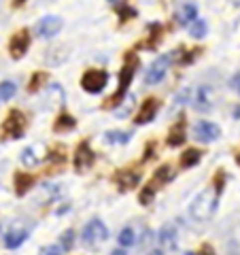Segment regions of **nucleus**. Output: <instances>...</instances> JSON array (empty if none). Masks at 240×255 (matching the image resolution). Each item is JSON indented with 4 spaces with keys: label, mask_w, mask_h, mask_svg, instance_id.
Instances as JSON below:
<instances>
[{
    "label": "nucleus",
    "mask_w": 240,
    "mask_h": 255,
    "mask_svg": "<svg viewBox=\"0 0 240 255\" xmlns=\"http://www.w3.org/2000/svg\"><path fill=\"white\" fill-rule=\"evenodd\" d=\"M219 196L221 191L215 187V189H204L200 191V194L194 198V202H191L189 206V215L194 217L196 221H206L211 217V215L215 213V209H217V202H219Z\"/></svg>",
    "instance_id": "obj_1"
},
{
    "label": "nucleus",
    "mask_w": 240,
    "mask_h": 255,
    "mask_svg": "<svg viewBox=\"0 0 240 255\" xmlns=\"http://www.w3.org/2000/svg\"><path fill=\"white\" fill-rule=\"evenodd\" d=\"M136 68H138V58H136L134 53H127V58H125L123 66H121V73H119V85H117L115 94L111 96L109 107H117L119 102H123V96L127 94V87H130L132 79L136 75Z\"/></svg>",
    "instance_id": "obj_2"
},
{
    "label": "nucleus",
    "mask_w": 240,
    "mask_h": 255,
    "mask_svg": "<svg viewBox=\"0 0 240 255\" xmlns=\"http://www.w3.org/2000/svg\"><path fill=\"white\" fill-rule=\"evenodd\" d=\"M181 102H189L196 111H209L211 109V90L206 85H198L194 90H185L179 96Z\"/></svg>",
    "instance_id": "obj_3"
},
{
    "label": "nucleus",
    "mask_w": 240,
    "mask_h": 255,
    "mask_svg": "<svg viewBox=\"0 0 240 255\" xmlns=\"http://www.w3.org/2000/svg\"><path fill=\"white\" fill-rule=\"evenodd\" d=\"M23 128H26V117H23L21 111L13 109V111H9V115H6L2 128H0V134H2V138L15 140V138H19L23 134Z\"/></svg>",
    "instance_id": "obj_4"
},
{
    "label": "nucleus",
    "mask_w": 240,
    "mask_h": 255,
    "mask_svg": "<svg viewBox=\"0 0 240 255\" xmlns=\"http://www.w3.org/2000/svg\"><path fill=\"white\" fill-rule=\"evenodd\" d=\"M109 83V73L102 68H90L81 77V87L87 94H100Z\"/></svg>",
    "instance_id": "obj_5"
},
{
    "label": "nucleus",
    "mask_w": 240,
    "mask_h": 255,
    "mask_svg": "<svg viewBox=\"0 0 240 255\" xmlns=\"http://www.w3.org/2000/svg\"><path fill=\"white\" fill-rule=\"evenodd\" d=\"M107 238H109V228H107L100 219H92V221L83 228V243H85V245L96 247V245L105 243Z\"/></svg>",
    "instance_id": "obj_6"
},
{
    "label": "nucleus",
    "mask_w": 240,
    "mask_h": 255,
    "mask_svg": "<svg viewBox=\"0 0 240 255\" xmlns=\"http://www.w3.org/2000/svg\"><path fill=\"white\" fill-rule=\"evenodd\" d=\"M94 159H96V155H94V151H92V147H90V142L81 140V142L77 145V149H75V155H73V164H75L77 172L90 170L92 166H94Z\"/></svg>",
    "instance_id": "obj_7"
},
{
    "label": "nucleus",
    "mask_w": 240,
    "mask_h": 255,
    "mask_svg": "<svg viewBox=\"0 0 240 255\" xmlns=\"http://www.w3.org/2000/svg\"><path fill=\"white\" fill-rule=\"evenodd\" d=\"M28 49H30V30L21 28V30H17L11 36V41H9V55L13 60H21Z\"/></svg>",
    "instance_id": "obj_8"
},
{
    "label": "nucleus",
    "mask_w": 240,
    "mask_h": 255,
    "mask_svg": "<svg viewBox=\"0 0 240 255\" xmlns=\"http://www.w3.org/2000/svg\"><path fill=\"white\" fill-rule=\"evenodd\" d=\"M170 60H172V55H159V58L147 68L145 83L147 85H157L159 81H162V79L166 77V73H168V68H170Z\"/></svg>",
    "instance_id": "obj_9"
},
{
    "label": "nucleus",
    "mask_w": 240,
    "mask_h": 255,
    "mask_svg": "<svg viewBox=\"0 0 240 255\" xmlns=\"http://www.w3.org/2000/svg\"><path fill=\"white\" fill-rule=\"evenodd\" d=\"M64 26L62 17H58V15H45V17L36 23V34L41 38H53L55 34H60V30Z\"/></svg>",
    "instance_id": "obj_10"
},
{
    "label": "nucleus",
    "mask_w": 240,
    "mask_h": 255,
    "mask_svg": "<svg viewBox=\"0 0 240 255\" xmlns=\"http://www.w3.org/2000/svg\"><path fill=\"white\" fill-rule=\"evenodd\" d=\"M221 136V128L213 122H198L194 128V138L200 142H215Z\"/></svg>",
    "instance_id": "obj_11"
},
{
    "label": "nucleus",
    "mask_w": 240,
    "mask_h": 255,
    "mask_svg": "<svg viewBox=\"0 0 240 255\" xmlns=\"http://www.w3.org/2000/svg\"><path fill=\"white\" fill-rule=\"evenodd\" d=\"M157 111H159V100L157 98H147L140 105V111H138V115H136V124L145 126L149 122H153L155 115H157Z\"/></svg>",
    "instance_id": "obj_12"
},
{
    "label": "nucleus",
    "mask_w": 240,
    "mask_h": 255,
    "mask_svg": "<svg viewBox=\"0 0 240 255\" xmlns=\"http://www.w3.org/2000/svg\"><path fill=\"white\" fill-rule=\"evenodd\" d=\"M115 183L119 185V189H132V187H136L138 185V181H140V174L138 172H134V170H119V172H115Z\"/></svg>",
    "instance_id": "obj_13"
},
{
    "label": "nucleus",
    "mask_w": 240,
    "mask_h": 255,
    "mask_svg": "<svg viewBox=\"0 0 240 255\" xmlns=\"http://www.w3.org/2000/svg\"><path fill=\"white\" fill-rule=\"evenodd\" d=\"M157 241L164 249H174V247H177V230H174L172 223H166V226L159 228Z\"/></svg>",
    "instance_id": "obj_14"
},
{
    "label": "nucleus",
    "mask_w": 240,
    "mask_h": 255,
    "mask_svg": "<svg viewBox=\"0 0 240 255\" xmlns=\"http://www.w3.org/2000/svg\"><path fill=\"white\" fill-rule=\"evenodd\" d=\"M174 19H177L179 26H189L191 21H196V19H198V6H196V4H191V2L183 4L181 9L174 13Z\"/></svg>",
    "instance_id": "obj_15"
},
{
    "label": "nucleus",
    "mask_w": 240,
    "mask_h": 255,
    "mask_svg": "<svg viewBox=\"0 0 240 255\" xmlns=\"http://www.w3.org/2000/svg\"><path fill=\"white\" fill-rule=\"evenodd\" d=\"M28 238V232L21 228H15V230H9V232L4 234V247L6 249H17V247L23 245V241Z\"/></svg>",
    "instance_id": "obj_16"
},
{
    "label": "nucleus",
    "mask_w": 240,
    "mask_h": 255,
    "mask_svg": "<svg viewBox=\"0 0 240 255\" xmlns=\"http://www.w3.org/2000/svg\"><path fill=\"white\" fill-rule=\"evenodd\" d=\"M30 187H34V177L28 172H17L15 174V194L23 196Z\"/></svg>",
    "instance_id": "obj_17"
},
{
    "label": "nucleus",
    "mask_w": 240,
    "mask_h": 255,
    "mask_svg": "<svg viewBox=\"0 0 240 255\" xmlns=\"http://www.w3.org/2000/svg\"><path fill=\"white\" fill-rule=\"evenodd\" d=\"M159 41H162V26H159V23H151L149 38H147V43H142V47H145V49H155Z\"/></svg>",
    "instance_id": "obj_18"
},
{
    "label": "nucleus",
    "mask_w": 240,
    "mask_h": 255,
    "mask_svg": "<svg viewBox=\"0 0 240 255\" xmlns=\"http://www.w3.org/2000/svg\"><path fill=\"white\" fill-rule=\"evenodd\" d=\"M19 159H21V164L26 166V168H34V166L38 164V149L36 147H26L21 151V155H19Z\"/></svg>",
    "instance_id": "obj_19"
},
{
    "label": "nucleus",
    "mask_w": 240,
    "mask_h": 255,
    "mask_svg": "<svg viewBox=\"0 0 240 255\" xmlns=\"http://www.w3.org/2000/svg\"><path fill=\"white\" fill-rule=\"evenodd\" d=\"M185 138H187V136H185V124L179 122V126L170 130V136H168V145H170V147H179V145H183V142H185Z\"/></svg>",
    "instance_id": "obj_20"
},
{
    "label": "nucleus",
    "mask_w": 240,
    "mask_h": 255,
    "mask_svg": "<svg viewBox=\"0 0 240 255\" xmlns=\"http://www.w3.org/2000/svg\"><path fill=\"white\" fill-rule=\"evenodd\" d=\"M77 126V119L73 115H68V113H62L58 119H55V124H53V130L55 132H66V130H73V128Z\"/></svg>",
    "instance_id": "obj_21"
},
{
    "label": "nucleus",
    "mask_w": 240,
    "mask_h": 255,
    "mask_svg": "<svg viewBox=\"0 0 240 255\" xmlns=\"http://www.w3.org/2000/svg\"><path fill=\"white\" fill-rule=\"evenodd\" d=\"M200 159H202V153H200L198 149H187L181 153V168H191V166H196Z\"/></svg>",
    "instance_id": "obj_22"
},
{
    "label": "nucleus",
    "mask_w": 240,
    "mask_h": 255,
    "mask_svg": "<svg viewBox=\"0 0 240 255\" xmlns=\"http://www.w3.org/2000/svg\"><path fill=\"white\" fill-rule=\"evenodd\" d=\"M132 134L130 132H107L105 134V142H111V145H125L130 140Z\"/></svg>",
    "instance_id": "obj_23"
},
{
    "label": "nucleus",
    "mask_w": 240,
    "mask_h": 255,
    "mask_svg": "<svg viewBox=\"0 0 240 255\" xmlns=\"http://www.w3.org/2000/svg\"><path fill=\"white\" fill-rule=\"evenodd\" d=\"M187 28H189V34L194 36V38H202V36L206 34V21L200 19V17H198L196 21H191Z\"/></svg>",
    "instance_id": "obj_24"
},
{
    "label": "nucleus",
    "mask_w": 240,
    "mask_h": 255,
    "mask_svg": "<svg viewBox=\"0 0 240 255\" xmlns=\"http://www.w3.org/2000/svg\"><path fill=\"white\" fill-rule=\"evenodd\" d=\"M117 241H119V245H121L123 249H125V247H132V245L136 243L134 230H132V228H123L121 232H119V238H117Z\"/></svg>",
    "instance_id": "obj_25"
},
{
    "label": "nucleus",
    "mask_w": 240,
    "mask_h": 255,
    "mask_svg": "<svg viewBox=\"0 0 240 255\" xmlns=\"http://www.w3.org/2000/svg\"><path fill=\"white\" fill-rule=\"evenodd\" d=\"M15 92H17V85L13 81H2L0 83V100H11Z\"/></svg>",
    "instance_id": "obj_26"
},
{
    "label": "nucleus",
    "mask_w": 240,
    "mask_h": 255,
    "mask_svg": "<svg viewBox=\"0 0 240 255\" xmlns=\"http://www.w3.org/2000/svg\"><path fill=\"white\" fill-rule=\"evenodd\" d=\"M75 245V230H64L62 236H60V247L64 251H70Z\"/></svg>",
    "instance_id": "obj_27"
},
{
    "label": "nucleus",
    "mask_w": 240,
    "mask_h": 255,
    "mask_svg": "<svg viewBox=\"0 0 240 255\" xmlns=\"http://www.w3.org/2000/svg\"><path fill=\"white\" fill-rule=\"evenodd\" d=\"M49 79V75L47 73H34L32 75V79H30V85H28V90L30 92H36V90H41L43 87V83Z\"/></svg>",
    "instance_id": "obj_28"
},
{
    "label": "nucleus",
    "mask_w": 240,
    "mask_h": 255,
    "mask_svg": "<svg viewBox=\"0 0 240 255\" xmlns=\"http://www.w3.org/2000/svg\"><path fill=\"white\" fill-rule=\"evenodd\" d=\"M153 196H155V185H145L140 191V196H138V200H140V204L149 206L151 200H153Z\"/></svg>",
    "instance_id": "obj_29"
},
{
    "label": "nucleus",
    "mask_w": 240,
    "mask_h": 255,
    "mask_svg": "<svg viewBox=\"0 0 240 255\" xmlns=\"http://www.w3.org/2000/svg\"><path fill=\"white\" fill-rule=\"evenodd\" d=\"M172 177H174V170L170 168V166H162V168L155 172V181L157 183H168Z\"/></svg>",
    "instance_id": "obj_30"
},
{
    "label": "nucleus",
    "mask_w": 240,
    "mask_h": 255,
    "mask_svg": "<svg viewBox=\"0 0 240 255\" xmlns=\"http://www.w3.org/2000/svg\"><path fill=\"white\" fill-rule=\"evenodd\" d=\"M132 107H134V96H127V98H125V107L115 109V115H117V117H125V115L132 111Z\"/></svg>",
    "instance_id": "obj_31"
},
{
    "label": "nucleus",
    "mask_w": 240,
    "mask_h": 255,
    "mask_svg": "<svg viewBox=\"0 0 240 255\" xmlns=\"http://www.w3.org/2000/svg\"><path fill=\"white\" fill-rule=\"evenodd\" d=\"M62 247L60 245H47V247H43L41 251H38V255H62Z\"/></svg>",
    "instance_id": "obj_32"
},
{
    "label": "nucleus",
    "mask_w": 240,
    "mask_h": 255,
    "mask_svg": "<svg viewBox=\"0 0 240 255\" xmlns=\"http://www.w3.org/2000/svg\"><path fill=\"white\" fill-rule=\"evenodd\" d=\"M119 15H121V21H125V19L136 17V11L130 9V6H123V9H119Z\"/></svg>",
    "instance_id": "obj_33"
},
{
    "label": "nucleus",
    "mask_w": 240,
    "mask_h": 255,
    "mask_svg": "<svg viewBox=\"0 0 240 255\" xmlns=\"http://www.w3.org/2000/svg\"><path fill=\"white\" fill-rule=\"evenodd\" d=\"M200 255H215V251L211 249V247H202V251H200Z\"/></svg>",
    "instance_id": "obj_34"
},
{
    "label": "nucleus",
    "mask_w": 240,
    "mask_h": 255,
    "mask_svg": "<svg viewBox=\"0 0 240 255\" xmlns=\"http://www.w3.org/2000/svg\"><path fill=\"white\" fill-rule=\"evenodd\" d=\"M111 255H127V253H125V249H123V247H121V249H115V251H113V253H111Z\"/></svg>",
    "instance_id": "obj_35"
},
{
    "label": "nucleus",
    "mask_w": 240,
    "mask_h": 255,
    "mask_svg": "<svg viewBox=\"0 0 240 255\" xmlns=\"http://www.w3.org/2000/svg\"><path fill=\"white\" fill-rule=\"evenodd\" d=\"M23 2H26V0H13V6H15V9H19Z\"/></svg>",
    "instance_id": "obj_36"
},
{
    "label": "nucleus",
    "mask_w": 240,
    "mask_h": 255,
    "mask_svg": "<svg viewBox=\"0 0 240 255\" xmlns=\"http://www.w3.org/2000/svg\"><path fill=\"white\" fill-rule=\"evenodd\" d=\"M151 255H164V253H162V251H159V249H157V251H151Z\"/></svg>",
    "instance_id": "obj_37"
},
{
    "label": "nucleus",
    "mask_w": 240,
    "mask_h": 255,
    "mask_svg": "<svg viewBox=\"0 0 240 255\" xmlns=\"http://www.w3.org/2000/svg\"><path fill=\"white\" fill-rule=\"evenodd\" d=\"M183 255H196V253H183Z\"/></svg>",
    "instance_id": "obj_38"
},
{
    "label": "nucleus",
    "mask_w": 240,
    "mask_h": 255,
    "mask_svg": "<svg viewBox=\"0 0 240 255\" xmlns=\"http://www.w3.org/2000/svg\"><path fill=\"white\" fill-rule=\"evenodd\" d=\"M109 2H117V0H109Z\"/></svg>",
    "instance_id": "obj_39"
},
{
    "label": "nucleus",
    "mask_w": 240,
    "mask_h": 255,
    "mask_svg": "<svg viewBox=\"0 0 240 255\" xmlns=\"http://www.w3.org/2000/svg\"><path fill=\"white\" fill-rule=\"evenodd\" d=\"M238 164H240V155H238Z\"/></svg>",
    "instance_id": "obj_40"
}]
</instances>
